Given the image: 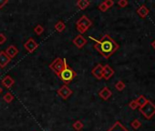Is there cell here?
Segmentation results:
<instances>
[{
	"mask_svg": "<svg viewBox=\"0 0 155 131\" xmlns=\"http://www.w3.org/2000/svg\"><path fill=\"white\" fill-rule=\"evenodd\" d=\"M66 28V25L64 24V22L62 21H58L56 25H55V29L58 31V32H62L64 29Z\"/></svg>",
	"mask_w": 155,
	"mask_h": 131,
	"instance_id": "18",
	"label": "cell"
},
{
	"mask_svg": "<svg viewBox=\"0 0 155 131\" xmlns=\"http://www.w3.org/2000/svg\"><path fill=\"white\" fill-rule=\"evenodd\" d=\"M5 52L7 53V55H8L10 58H14V57L18 54L19 51H18V49L15 46L11 45V46H9L7 47V49H6Z\"/></svg>",
	"mask_w": 155,
	"mask_h": 131,
	"instance_id": "14",
	"label": "cell"
},
{
	"mask_svg": "<svg viewBox=\"0 0 155 131\" xmlns=\"http://www.w3.org/2000/svg\"><path fill=\"white\" fill-rule=\"evenodd\" d=\"M24 47L26 48V50L29 53H33L38 47V44L33 39V38H29L25 44H24Z\"/></svg>",
	"mask_w": 155,
	"mask_h": 131,
	"instance_id": "7",
	"label": "cell"
},
{
	"mask_svg": "<svg viewBox=\"0 0 155 131\" xmlns=\"http://www.w3.org/2000/svg\"><path fill=\"white\" fill-rule=\"evenodd\" d=\"M3 93V89H2V88L1 87H0V95H1Z\"/></svg>",
	"mask_w": 155,
	"mask_h": 131,
	"instance_id": "33",
	"label": "cell"
},
{
	"mask_svg": "<svg viewBox=\"0 0 155 131\" xmlns=\"http://www.w3.org/2000/svg\"><path fill=\"white\" fill-rule=\"evenodd\" d=\"M78 25H81V26L86 27L87 28H90L92 26V22L86 16H82L79 20L76 22V26H78Z\"/></svg>",
	"mask_w": 155,
	"mask_h": 131,
	"instance_id": "11",
	"label": "cell"
},
{
	"mask_svg": "<svg viewBox=\"0 0 155 131\" xmlns=\"http://www.w3.org/2000/svg\"><path fill=\"white\" fill-rule=\"evenodd\" d=\"M150 45H151V46H152V47H153V48L155 49V39H154V40H153V41L151 42V44H150Z\"/></svg>",
	"mask_w": 155,
	"mask_h": 131,
	"instance_id": "32",
	"label": "cell"
},
{
	"mask_svg": "<svg viewBox=\"0 0 155 131\" xmlns=\"http://www.w3.org/2000/svg\"><path fill=\"white\" fill-rule=\"evenodd\" d=\"M15 84V80L9 76V75H8V76H6L3 79H2V85L6 88H10L13 85Z\"/></svg>",
	"mask_w": 155,
	"mask_h": 131,
	"instance_id": "15",
	"label": "cell"
},
{
	"mask_svg": "<svg viewBox=\"0 0 155 131\" xmlns=\"http://www.w3.org/2000/svg\"><path fill=\"white\" fill-rule=\"evenodd\" d=\"M57 92H58V96L61 97L63 99H68L72 94V90L66 85H63L62 87H60L59 89H58Z\"/></svg>",
	"mask_w": 155,
	"mask_h": 131,
	"instance_id": "5",
	"label": "cell"
},
{
	"mask_svg": "<svg viewBox=\"0 0 155 131\" xmlns=\"http://www.w3.org/2000/svg\"><path fill=\"white\" fill-rule=\"evenodd\" d=\"M130 126H132V128L134 129H138L141 126V122L139 120V119H134L131 123H130Z\"/></svg>",
	"mask_w": 155,
	"mask_h": 131,
	"instance_id": "24",
	"label": "cell"
},
{
	"mask_svg": "<svg viewBox=\"0 0 155 131\" xmlns=\"http://www.w3.org/2000/svg\"><path fill=\"white\" fill-rule=\"evenodd\" d=\"M125 87H126L125 83H124L123 81H121V80H119V81L115 84V88H116L118 91H122V90L125 88Z\"/></svg>",
	"mask_w": 155,
	"mask_h": 131,
	"instance_id": "22",
	"label": "cell"
},
{
	"mask_svg": "<svg viewBox=\"0 0 155 131\" xmlns=\"http://www.w3.org/2000/svg\"><path fill=\"white\" fill-rule=\"evenodd\" d=\"M91 74L98 79L101 80L103 78V66L101 64H98L92 69Z\"/></svg>",
	"mask_w": 155,
	"mask_h": 131,
	"instance_id": "6",
	"label": "cell"
},
{
	"mask_svg": "<svg viewBox=\"0 0 155 131\" xmlns=\"http://www.w3.org/2000/svg\"><path fill=\"white\" fill-rule=\"evenodd\" d=\"M129 107H130V108L132 109V110H135V109H137V108L139 107V106H138L136 100H131V101L130 102V104H129Z\"/></svg>",
	"mask_w": 155,
	"mask_h": 131,
	"instance_id": "26",
	"label": "cell"
},
{
	"mask_svg": "<svg viewBox=\"0 0 155 131\" xmlns=\"http://www.w3.org/2000/svg\"><path fill=\"white\" fill-rule=\"evenodd\" d=\"M99 9H100L101 11H102V12H106L109 8H107V6L105 5V3H104V2H102V3H101V4H100V6H99Z\"/></svg>",
	"mask_w": 155,
	"mask_h": 131,
	"instance_id": "27",
	"label": "cell"
},
{
	"mask_svg": "<svg viewBox=\"0 0 155 131\" xmlns=\"http://www.w3.org/2000/svg\"><path fill=\"white\" fill-rule=\"evenodd\" d=\"M91 39L95 40V44L93 47L105 58L110 57L120 47V46L110 37V35H104L101 40H96L91 37Z\"/></svg>",
	"mask_w": 155,
	"mask_h": 131,
	"instance_id": "1",
	"label": "cell"
},
{
	"mask_svg": "<svg viewBox=\"0 0 155 131\" xmlns=\"http://www.w3.org/2000/svg\"><path fill=\"white\" fill-rule=\"evenodd\" d=\"M77 77V73L69 67V66L67 64V60L64 63V68L61 71V73L59 74V78L62 80V82L67 86L68 84H69L75 78Z\"/></svg>",
	"mask_w": 155,
	"mask_h": 131,
	"instance_id": "2",
	"label": "cell"
},
{
	"mask_svg": "<svg viewBox=\"0 0 155 131\" xmlns=\"http://www.w3.org/2000/svg\"><path fill=\"white\" fill-rule=\"evenodd\" d=\"M88 29H89V28H87L86 27H83V26H81V25H78V26H77V30L81 33V34H84L85 32H87Z\"/></svg>",
	"mask_w": 155,
	"mask_h": 131,
	"instance_id": "25",
	"label": "cell"
},
{
	"mask_svg": "<svg viewBox=\"0 0 155 131\" xmlns=\"http://www.w3.org/2000/svg\"><path fill=\"white\" fill-rule=\"evenodd\" d=\"M34 32H35L38 36H40V35H42V34H43V32H44V27H43L41 25H38V26H36V27H35V28H34Z\"/></svg>",
	"mask_w": 155,
	"mask_h": 131,
	"instance_id": "23",
	"label": "cell"
},
{
	"mask_svg": "<svg viewBox=\"0 0 155 131\" xmlns=\"http://www.w3.org/2000/svg\"><path fill=\"white\" fill-rule=\"evenodd\" d=\"M136 100V102H137V104H138V106H139V107H142L147 101H148V99L144 97V96H140L137 99H135Z\"/></svg>",
	"mask_w": 155,
	"mask_h": 131,
	"instance_id": "19",
	"label": "cell"
},
{
	"mask_svg": "<svg viewBox=\"0 0 155 131\" xmlns=\"http://www.w3.org/2000/svg\"><path fill=\"white\" fill-rule=\"evenodd\" d=\"M128 1L127 0H120V1L118 2V5L120 6V8H125L128 6Z\"/></svg>",
	"mask_w": 155,
	"mask_h": 131,
	"instance_id": "28",
	"label": "cell"
},
{
	"mask_svg": "<svg viewBox=\"0 0 155 131\" xmlns=\"http://www.w3.org/2000/svg\"><path fill=\"white\" fill-rule=\"evenodd\" d=\"M83 126H84V125H83V123H82L81 120H77V121L73 124V128H74L76 131H80V130H81V129L83 128Z\"/></svg>",
	"mask_w": 155,
	"mask_h": 131,
	"instance_id": "20",
	"label": "cell"
},
{
	"mask_svg": "<svg viewBox=\"0 0 155 131\" xmlns=\"http://www.w3.org/2000/svg\"><path fill=\"white\" fill-rule=\"evenodd\" d=\"M7 41V37L5 34L0 33V45H3Z\"/></svg>",
	"mask_w": 155,
	"mask_h": 131,
	"instance_id": "29",
	"label": "cell"
},
{
	"mask_svg": "<svg viewBox=\"0 0 155 131\" xmlns=\"http://www.w3.org/2000/svg\"><path fill=\"white\" fill-rule=\"evenodd\" d=\"M149 9L147 8V7L145 6V5H143V6H140L138 9H137V14L141 18H145L147 16H148V14H149Z\"/></svg>",
	"mask_w": 155,
	"mask_h": 131,
	"instance_id": "16",
	"label": "cell"
},
{
	"mask_svg": "<svg viewBox=\"0 0 155 131\" xmlns=\"http://www.w3.org/2000/svg\"><path fill=\"white\" fill-rule=\"evenodd\" d=\"M104 3H105V5L107 6L108 8H112L113 5H114V1H113V0H106V1H104Z\"/></svg>",
	"mask_w": 155,
	"mask_h": 131,
	"instance_id": "30",
	"label": "cell"
},
{
	"mask_svg": "<svg viewBox=\"0 0 155 131\" xmlns=\"http://www.w3.org/2000/svg\"><path fill=\"white\" fill-rule=\"evenodd\" d=\"M72 42L78 48H82L87 44V39L81 35H78L75 37V38L72 40Z\"/></svg>",
	"mask_w": 155,
	"mask_h": 131,
	"instance_id": "8",
	"label": "cell"
},
{
	"mask_svg": "<svg viewBox=\"0 0 155 131\" xmlns=\"http://www.w3.org/2000/svg\"><path fill=\"white\" fill-rule=\"evenodd\" d=\"M140 112L147 119H150L155 115V104L148 100L142 107H140Z\"/></svg>",
	"mask_w": 155,
	"mask_h": 131,
	"instance_id": "3",
	"label": "cell"
},
{
	"mask_svg": "<svg viewBox=\"0 0 155 131\" xmlns=\"http://www.w3.org/2000/svg\"><path fill=\"white\" fill-rule=\"evenodd\" d=\"M8 3V0H0V9L3 8Z\"/></svg>",
	"mask_w": 155,
	"mask_h": 131,
	"instance_id": "31",
	"label": "cell"
},
{
	"mask_svg": "<svg viewBox=\"0 0 155 131\" xmlns=\"http://www.w3.org/2000/svg\"><path fill=\"white\" fill-rule=\"evenodd\" d=\"M111 95H112V93H111V91L109 89V88L108 87H104L100 92H99V96L103 99V100H108L110 97H111Z\"/></svg>",
	"mask_w": 155,
	"mask_h": 131,
	"instance_id": "12",
	"label": "cell"
},
{
	"mask_svg": "<svg viewBox=\"0 0 155 131\" xmlns=\"http://www.w3.org/2000/svg\"><path fill=\"white\" fill-rule=\"evenodd\" d=\"M3 99H4V101L7 102V103H11V102L14 100V96H13L11 93L8 92V93H6V94L4 95Z\"/></svg>",
	"mask_w": 155,
	"mask_h": 131,
	"instance_id": "21",
	"label": "cell"
},
{
	"mask_svg": "<svg viewBox=\"0 0 155 131\" xmlns=\"http://www.w3.org/2000/svg\"><path fill=\"white\" fill-rule=\"evenodd\" d=\"M113 75H114V70L112 69L110 66L109 65L103 66V78L105 80H109Z\"/></svg>",
	"mask_w": 155,
	"mask_h": 131,
	"instance_id": "10",
	"label": "cell"
},
{
	"mask_svg": "<svg viewBox=\"0 0 155 131\" xmlns=\"http://www.w3.org/2000/svg\"><path fill=\"white\" fill-rule=\"evenodd\" d=\"M10 61H11V58L7 55L5 51L0 52V68L1 69L6 68Z\"/></svg>",
	"mask_w": 155,
	"mask_h": 131,
	"instance_id": "9",
	"label": "cell"
},
{
	"mask_svg": "<svg viewBox=\"0 0 155 131\" xmlns=\"http://www.w3.org/2000/svg\"><path fill=\"white\" fill-rule=\"evenodd\" d=\"M90 5H91V2L88 1V0H79V1L77 2V7L81 10H85L87 8H89Z\"/></svg>",
	"mask_w": 155,
	"mask_h": 131,
	"instance_id": "17",
	"label": "cell"
},
{
	"mask_svg": "<svg viewBox=\"0 0 155 131\" xmlns=\"http://www.w3.org/2000/svg\"><path fill=\"white\" fill-rule=\"evenodd\" d=\"M107 131H129L120 121H116Z\"/></svg>",
	"mask_w": 155,
	"mask_h": 131,
	"instance_id": "13",
	"label": "cell"
},
{
	"mask_svg": "<svg viewBox=\"0 0 155 131\" xmlns=\"http://www.w3.org/2000/svg\"><path fill=\"white\" fill-rule=\"evenodd\" d=\"M66 59L61 58V57H57L50 65H49V69L58 76L59 77V74L61 73L63 68H64V63Z\"/></svg>",
	"mask_w": 155,
	"mask_h": 131,
	"instance_id": "4",
	"label": "cell"
}]
</instances>
